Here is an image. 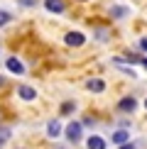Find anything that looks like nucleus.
<instances>
[{"label": "nucleus", "instance_id": "a211bd4d", "mask_svg": "<svg viewBox=\"0 0 147 149\" xmlns=\"http://www.w3.org/2000/svg\"><path fill=\"white\" fill-rule=\"evenodd\" d=\"M145 108H147V98H145Z\"/></svg>", "mask_w": 147, "mask_h": 149}, {"label": "nucleus", "instance_id": "6e6552de", "mask_svg": "<svg viewBox=\"0 0 147 149\" xmlns=\"http://www.w3.org/2000/svg\"><path fill=\"white\" fill-rule=\"evenodd\" d=\"M44 8L49 12H54V15H61L66 10V5H64V0H44Z\"/></svg>", "mask_w": 147, "mask_h": 149}, {"label": "nucleus", "instance_id": "423d86ee", "mask_svg": "<svg viewBox=\"0 0 147 149\" xmlns=\"http://www.w3.org/2000/svg\"><path fill=\"white\" fill-rule=\"evenodd\" d=\"M5 66H8V71H10V73H17V76H22V73H24L22 61H20V59H15V56H10L8 61H5Z\"/></svg>", "mask_w": 147, "mask_h": 149}, {"label": "nucleus", "instance_id": "f257e3e1", "mask_svg": "<svg viewBox=\"0 0 147 149\" xmlns=\"http://www.w3.org/2000/svg\"><path fill=\"white\" fill-rule=\"evenodd\" d=\"M64 134H66V139H69L71 144H78V142L83 139V125L76 122V120H71L69 125L64 127Z\"/></svg>", "mask_w": 147, "mask_h": 149}, {"label": "nucleus", "instance_id": "1a4fd4ad", "mask_svg": "<svg viewBox=\"0 0 147 149\" xmlns=\"http://www.w3.org/2000/svg\"><path fill=\"white\" fill-rule=\"evenodd\" d=\"M130 139V134H127V130H115L113 132V137H110V142H113V144H125V142Z\"/></svg>", "mask_w": 147, "mask_h": 149}, {"label": "nucleus", "instance_id": "f03ea898", "mask_svg": "<svg viewBox=\"0 0 147 149\" xmlns=\"http://www.w3.org/2000/svg\"><path fill=\"white\" fill-rule=\"evenodd\" d=\"M137 110V100H135L132 95H125V98H120L118 100V113H125V115H130Z\"/></svg>", "mask_w": 147, "mask_h": 149}, {"label": "nucleus", "instance_id": "39448f33", "mask_svg": "<svg viewBox=\"0 0 147 149\" xmlns=\"http://www.w3.org/2000/svg\"><path fill=\"white\" fill-rule=\"evenodd\" d=\"M86 91L103 93V91H106V81H103V78H88V81H86Z\"/></svg>", "mask_w": 147, "mask_h": 149}, {"label": "nucleus", "instance_id": "dca6fc26", "mask_svg": "<svg viewBox=\"0 0 147 149\" xmlns=\"http://www.w3.org/2000/svg\"><path fill=\"white\" fill-rule=\"evenodd\" d=\"M20 3L24 5V8H32V5H34V0H20Z\"/></svg>", "mask_w": 147, "mask_h": 149}, {"label": "nucleus", "instance_id": "9b49d317", "mask_svg": "<svg viewBox=\"0 0 147 149\" xmlns=\"http://www.w3.org/2000/svg\"><path fill=\"white\" fill-rule=\"evenodd\" d=\"M10 137H12V130H10V127H0V149L8 144Z\"/></svg>", "mask_w": 147, "mask_h": 149}, {"label": "nucleus", "instance_id": "f3484780", "mask_svg": "<svg viewBox=\"0 0 147 149\" xmlns=\"http://www.w3.org/2000/svg\"><path fill=\"white\" fill-rule=\"evenodd\" d=\"M140 64H142V66H145V69H147V56H145V59H142V61H140Z\"/></svg>", "mask_w": 147, "mask_h": 149}, {"label": "nucleus", "instance_id": "2eb2a0df", "mask_svg": "<svg viewBox=\"0 0 147 149\" xmlns=\"http://www.w3.org/2000/svg\"><path fill=\"white\" fill-rule=\"evenodd\" d=\"M118 149H135V144H132V142H125V144H120Z\"/></svg>", "mask_w": 147, "mask_h": 149}, {"label": "nucleus", "instance_id": "f8f14e48", "mask_svg": "<svg viewBox=\"0 0 147 149\" xmlns=\"http://www.w3.org/2000/svg\"><path fill=\"white\" fill-rule=\"evenodd\" d=\"M110 15H113L115 20H123V17L127 15V8H123V5H115V8H110Z\"/></svg>", "mask_w": 147, "mask_h": 149}, {"label": "nucleus", "instance_id": "4468645a", "mask_svg": "<svg viewBox=\"0 0 147 149\" xmlns=\"http://www.w3.org/2000/svg\"><path fill=\"white\" fill-rule=\"evenodd\" d=\"M8 22H12V12H8V10H0V27H5Z\"/></svg>", "mask_w": 147, "mask_h": 149}, {"label": "nucleus", "instance_id": "0eeeda50", "mask_svg": "<svg viewBox=\"0 0 147 149\" xmlns=\"http://www.w3.org/2000/svg\"><path fill=\"white\" fill-rule=\"evenodd\" d=\"M108 142L103 137H98V134H91L88 139H86V149H106Z\"/></svg>", "mask_w": 147, "mask_h": 149}, {"label": "nucleus", "instance_id": "9d476101", "mask_svg": "<svg viewBox=\"0 0 147 149\" xmlns=\"http://www.w3.org/2000/svg\"><path fill=\"white\" fill-rule=\"evenodd\" d=\"M47 134H49L52 139H57L59 134H61V122H59V120H52V122L47 125Z\"/></svg>", "mask_w": 147, "mask_h": 149}, {"label": "nucleus", "instance_id": "20e7f679", "mask_svg": "<svg viewBox=\"0 0 147 149\" xmlns=\"http://www.w3.org/2000/svg\"><path fill=\"white\" fill-rule=\"evenodd\" d=\"M64 42H66V47H83L86 44V37L81 32H69L64 37Z\"/></svg>", "mask_w": 147, "mask_h": 149}, {"label": "nucleus", "instance_id": "6ab92c4d", "mask_svg": "<svg viewBox=\"0 0 147 149\" xmlns=\"http://www.w3.org/2000/svg\"><path fill=\"white\" fill-rule=\"evenodd\" d=\"M81 3H86V0H81Z\"/></svg>", "mask_w": 147, "mask_h": 149}, {"label": "nucleus", "instance_id": "ddd939ff", "mask_svg": "<svg viewBox=\"0 0 147 149\" xmlns=\"http://www.w3.org/2000/svg\"><path fill=\"white\" fill-rule=\"evenodd\" d=\"M74 110H76V103H71V100L61 103V115H71Z\"/></svg>", "mask_w": 147, "mask_h": 149}, {"label": "nucleus", "instance_id": "7ed1b4c3", "mask_svg": "<svg viewBox=\"0 0 147 149\" xmlns=\"http://www.w3.org/2000/svg\"><path fill=\"white\" fill-rule=\"evenodd\" d=\"M17 95H20L24 103H32L34 98H37V91L32 88V86H24L22 83V86H17Z\"/></svg>", "mask_w": 147, "mask_h": 149}]
</instances>
